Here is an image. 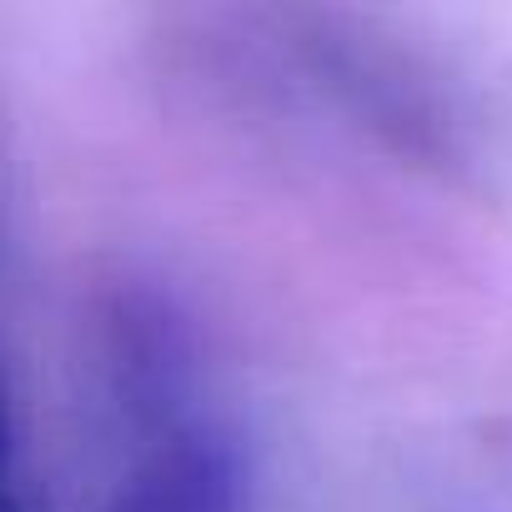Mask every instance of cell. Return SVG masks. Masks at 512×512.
<instances>
[{
	"instance_id": "6da1fadb",
	"label": "cell",
	"mask_w": 512,
	"mask_h": 512,
	"mask_svg": "<svg viewBox=\"0 0 512 512\" xmlns=\"http://www.w3.org/2000/svg\"><path fill=\"white\" fill-rule=\"evenodd\" d=\"M241 472L211 427H171L111 492L101 512H236Z\"/></svg>"
}]
</instances>
